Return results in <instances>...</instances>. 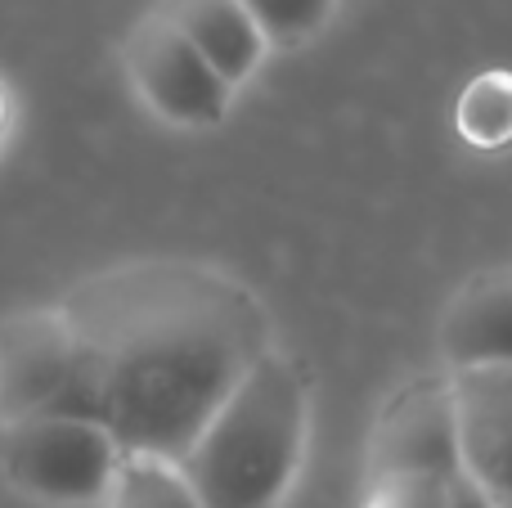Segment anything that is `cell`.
<instances>
[{"label": "cell", "instance_id": "14", "mask_svg": "<svg viewBox=\"0 0 512 508\" xmlns=\"http://www.w3.org/2000/svg\"><path fill=\"white\" fill-rule=\"evenodd\" d=\"M445 500H450V508H499L477 482H472L468 468H463V473H454L450 482H445Z\"/></svg>", "mask_w": 512, "mask_h": 508}, {"label": "cell", "instance_id": "5", "mask_svg": "<svg viewBox=\"0 0 512 508\" xmlns=\"http://www.w3.org/2000/svg\"><path fill=\"white\" fill-rule=\"evenodd\" d=\"M432 473L450 482L463 473L459 410L450 383H414L387 405L373 441V477Z\"/></svg>", "mask_w": 512, "mask_h": 508}, {"label": "cell", "instance_id": "3", "mask_svg": "<svg viewBox=\"0 0 512 508\" xmlns=\"http://www.w3.org/2000/svg\"><path fill=\"white\" fill-rule=\"evenodd\" d=\"M126 450L95 419L27 414L0 432L5 477L45 504H95L108 495Z\"/></svg>", "mask_w": 512, "mask_h": 508}, {"label": "cell", "instance_id": "1", "mask_svg": "<svg viewBox=\"0 0 512 508\" xmlns=\"http://www.w3.org/2000/svg\"><path fill=\"white\" fill-rule=\"evenodd\" d=\"M72 369L45 414L95 419L126 455L176 464L270 351L248 288L198 266H126L72 288Z\"/></svg>", "mask_w": 512, "mask_h": 508}, {"label": "cell", "instance_id": "4", "mask_svg": "<svg viewBox=\"0 0 512 508\" xmlns=\"http://www.w3.org/2000/svg\"><path fill=\"white\" fill-rule=\"evenodd\" d=\"M126 63H131L135 90L176 126H212L230 108L234 86L203 59V50L167 14L149 18L135 32Z\"/></svg>", "mask_w": 512, "mask_h": 508}, {"label": "cell", "instance_id": "9", "mask_svg": "<svg viewBox=\"0 0 512 508\" xmlns=\"http://www.w3.org/2000/svg\"><path fill=\"white\" fill-rule=\"evenodd\" d=\"M441 351L454 369L512 365V275L481 279L454 302L441 329Z\"/></svg>", "mask_w": 512, "mask_h": 508}, {"label": "cell", "instance_id": "10", "mask_svg": "<svg viewBox=\"0 0 512 508\" xmlns=\"http://www.w3.org/2000/svg\"><path fill=\"white\" fill-rule=\"evenodd\" d=\"M104 508H203L185 486L176 464L149 455H126L113 486L104 495Z\"/></svg>", "mask_w": 512, "mask_h": 508}, {"label": "cell", "instance_id": "12", "mask_svg": "<svg viewBox=\"0 0 512 508\" xmlns=\"http://www.w3.org/2000/svg\"><path fill=\"white\" fill-rule=\"evenodd\" d=\"M270 45H301L328 23L337 0H243Z\"/></svg>", "mask_w": 512, "mask_h": 508}, {"label": "cell", "instance_id": "8", "mask_svg": "<svg viewBox=\"0 0 512 508\" xmlns=\"http://www.w3.org/2000/svg\"><path fill=\"white\" fill-rule=\"evenodd\" d=\"M167 18L203 50V59L230 86L252 77L265 45H270L243 0H171Z\"/></svg>", "mask_w": 512, "mask_h": 508}, {"label": "cell", "instance_id": "6", "mask_svg": "<svg viewBox=\"0 0 512 508\" xmlns=\"http://www.w3.org/2000/svg\"><path fill=\"white\" fill-rule=\"evenodd\" d=\"M72 369L63 311H23L0 324V423L45 414Z\"/></svg>", "mask_w": 512, "mask_h": 508}, {"label": "cell", "instance_id": "7", "mask_svg": "<svg viewBox=\"0 0 512 508\" xmlns=\"http://www.w3.org/2000/svg\"><path fill=\"white\" fill-rule=\"evenodd\" d=\"M450 387L463 468L499 508H512V365L454 369Z\"/></svg>", "mask_w": 512, "mask_h": 508}, {"label": "cell", "instance_id": "2", "mask_svg": "<svg viewBox=\"0 0 512 508\" xmlns=\"http://www.w3.org/2000/svg\"><path fill=\"white\" fill-rule=\"evenodd\" d=\"M306 441V387L265 351L176 459L203 508H274L292 486Z\"/></svg>", "mask_w": 512, "mask_h": 508}, {"label": "cell", "instance_id": "11", "mask_svg": "<svg viewBox=\"0 0 512 508\" xmlns=\"http://www.w3.org/2000/svg\"><path fill=\"white\" fill-rule=\"evenodd\" d=\"M459 126L468 140L477 144H504L512 140V77L504 72H490V77H481L477 86L463 95L459 104Z\"/></svg>", "mask_w": 512, "mask_h": 508}, {"label": "cell", "instance_id": "13", "mask_svg": "<svg viewBox=\"0 0 512 508\" xmlns=\"http://www.w3.org/2000/svg\"><path fill=\"white\" fill-rule=\"evenodd\" d=\"M364 508H450L445 482L432 473H391L373 477Z\"/></svg>", "mask_w": 512, "mask_h": 508}]
</instances>
